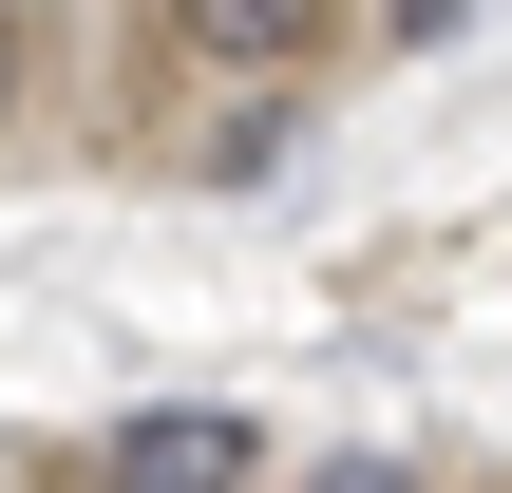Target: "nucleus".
Listing matches in <instances>:
<instances>
[{
  "mask_svg": "<svg viewBox=\"0 0 512 493\" xmlns=\"http://www.w3.org/2000/svg\"><path fill=\"white\" fill-rule=\"evenodd\" d=\"M190 19V57H247V76H285V57H323V19L342 0H171Z\"/></svg>",
  "mask_w": 512,
  "mask_h": 493,
  "instance_id": "2",
  "label": "nucleus"
},
{
  "mask_svg": "<svg viewBox=\"0 0 512 493\" xmlns=\"http://www.w3.org/2000/svg\"><path fill=\"white\" fill-rule=\"evenodd\" d=\"M95 475H114V493H247V475H266V437H247L228 399H152V418H114Z\"/></svg>",
  "mask_w": 512,
  "mask_h": 493,
  "instance_id": "1",
  "label": "nucleus"
},
{
  "mask_svg": "<svg viewBox=\"0 0 512 493\" xmlns=\"http://www.w3.org/2000/svg\"><path fill=\"white\" fill-rule=\"evenodd\" d=\"M304 493H437V475H418V456H323Z\"/></svg>",
  "mask_w": 512,
  "mask_h": 493,
  "instance_id": "3",
  "label": "nucleus"
},
{
  "mask_svg": "<svg viewBox=\"0 0 512 493\" xmlns=\"http://www.w3.org/2000/svg\"><path fill=\"white\" fill-rule=\"evenodd\" d=\"M19 95H38V19L0 0V133H19Z\"/></svg>",
  "mask_w": 512,
  "mask_h": 493,
  "instance_id": "4",
  "label": "nucleus"
}]
</instances>
